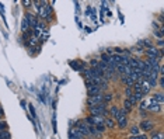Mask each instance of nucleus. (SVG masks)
<instances>
[{
    "mask_svg": "<svg viewBox=\"0 0 164 139\" xmlns=\"http://www.w3.org/2000/svg\"><path fill=\"white\" fill-rule=\"evenodd\" d=\"M139 129H142V131H145V132H150L153 129V122L149 121V120H143L140 122V125H139Z\"/></svg>",
    "mask_w": 164,
    "mask_h": 139,
    "instance_id": "nucleus-8",
    "label": "nucleus"
},
{
    "mask_svg": "<svg viewBox=\"0 0 164 139\" xmlns=\"http://www.w3.org/2000/svg\"><path fill=\"white\" fill-rule=\"evenodd\" d=\"M140 91L143 96H146L150 93V86H149V83L146 80H142V87H140Z\"/></svg>",
    "mask_w": 164,
    "mask_h": 139,
    "instance_id": "nucleus-11",
    "label": "nucleus"
},
{
    "mask_svg": "<svg viewBox=\"0 0 164 139\" xmlns=\"http://www.w3.org/2000/svg\"><path fill=\"white\" fill-rule=\"evenodd\" d=\"M122 82L126 84V87H132V86H133L132 79H131V77H128V76H124V77H122Z\"/></svg>",
    "mask_w": 164,
    "mask_h": 139,
    "instance_id": "nucleus-16",
    "label": "nucleus"
},
{
    "mask_svg": "<svg viewBox=\"0 0 164 139\" xmlns=\"http://www.w3.org/2000/svg\"><path fill=\"white\" fill-rule=\"evenodd\" d=\"M125 94H126V97H131L133 93H132V90H131V87H126V90H125Z\"/></svg>",
    "mask_w": 164,
    "mask_h": 139,
    "instance_id": "nucleus-28",
    "label": "nucleus"
},
{
    "mask_svg": "<svg viewBox=\"0 0 164 139\" xmlns=\"http://www.w3.org/2000/svg\"><path fill=\"white\" fill-rule=\"evenodd\" d=\"M136 139H147V135H145V133H143V135H138Z\"/></svg>",
    "mask_w": 164,
    "mask_h": 139,
    "instance_id": "nucleus-31",
    "label": "nucleus"
},
{
    "mask_svg": "<svg viewBox=\"0 0 164 139\" xmlns=\"http://www.w3.org/2000/svg\"><path fill=\"white\" fill-rule=\"evenodd\" d=\"M24 18H25V20L28 21V25H30V28H35V25H37V23H38V20L35 18V16H34V14H31V13H27Z\"/></svg>",
    "mask_w": 164,
    "mask_h": 139,
    "instance_id": "nucleus-9",
    "label": "nucleus"
},
{
    "mask_svg": "<svg viewBox=\"0 0 164 139\" xmlns=\"http://www.w3.org/2000/svg\"><path fill=\"white\" fill-rule=\"evenodd\" d=\"M7 131V122L6 121H0V132Z\"/></svg>",
    "mask_w": 164,
    "mask_h": 139,
    "instance_id": "nucleus-23",
    "label": "nucleus"
},
{
    "mask_svg": "<svg viewBox=\"0 0 164 139\" xmlns=\"http://www.w3.org/2000/svg\"><path fill=\"white\" fill-rule=\"evenodd\" d=\"M30 111H31L32 117H34V118H35V113H34V108H32V106H30Z\"/></svg>",
    "mask_w": 164,
    "mask_h": 139,
    "instance_id": "nucleus-34",
    "label": "nucleus"
},
{
    "mask_svg": "<svg viewBox=\"0 0 164 139\" xmlns=\"http://www.w3.org/2000/svg\"><path fill=\"white\" fill-rule=\"evenodd\" d=\"M31 35H32V33H31V28L28 30V31H25V33H23V40H31Z\"/></svg>",
    "mask_w": 164,
    "mask_h": 139,
    "instance_id": "nucleus-21",
    "label": "nucleus"
},
{
    "mask_svg": "<svg viewBox=\"0 0 164 139\" xmlns=\"http://www.w3.org/2000/svg\"><path fill=\"white\" fill-rule=\"evenodd\" d=\"M151 139H164L161 131H153L151 132Z\"/></svg>",
    "mask_w": 164,
    "mask_h": 139,
    "instance_id": "nucleus-14",
    "label": "nucleus"
},
{
    "mask_svg": "<svg viewBox=\"0 0 164 139\" xmlns=\"http://www.w3.org/2000/svg\"><path fill=\"white\" fill-rule=\"evenodd\" d=\"M70 66L73 67V69H76V70H79V72H81V70H83V66H81V65H79L77 62H76V63H74V62H70Z\"/></svg>",
    "mask_w": 164,
    "mask_h": 139,
    "instance_id": "nucleus-22",
    "label": "nucleus"
},
{
    "mask_svg": "<svg viewBox=\"0 0 164 139\" xmlns=\"http://www.w3.org/2000/svg\"><path fill=\"white\" fill-rule=\"evenodd\" d=\"M129 139H136V136H131V138H129Z\"/></svg>",
    "mask_w": 164,
    "mask_h": 139,
    "instance_id": "nucleus-35",
    "label": "nucleus"
},
{
    "mask_svg": "<svg viewBox=\"0 0 164 139\" xmlns=\"http://www.w3.org/2000/svg\"><path fill=\"white\" fill-rule=\"evenodd\" d=\"M122 63V55H117V54H114V55H111L109 56V66H114V67H117L118 65H121Z\"/></svg>",
    "mask_w": 164,
    "mask_h": 139,
    "instance_id": "nucleus-7",
    "label": "nucleus"
},
{
    "mask_svg": "<svg viewBox=\"0 0 164 139\" xmlns=\"http://www.w3.org/2000/svg\"><path fill=\"white\" fill-rule=\"evenodd\" d=\"M132 107H133V106L131 104V101H129V100L126 98V100H125V103H124V110L129 113V111H132Z\"/></svg>",
    "mask_w": 164,
    "mask_h": 139,
    "instance_id": "nucleus-19",
    "label": "nucleus"
},
{
    "mask_svg": "<svg viewBox=\"0 0 164 139\" xmlns=\"http://www.w3.org/2000/svg\"><path fill=\"white\" fill-rule=\"evenodd\" d=\"M138 135H140L139 126H132V128H131V136H138Z\"/></svg>",
    "mask_w": 164,
    "mask_h": 139,
    "instance_id": "nucleus-17",
    "label": "nucleus"
},
{
    "mask_svg": "<svg viewBox=\"0 0 164 139\" xmlns=\"http://www.w3.org/2000/svg\"><path fill=\"white\" fill-rule=\"evenodd\" d=\"M88 106L90 107H94V106H101V104H105L104 100H102V94H98V96H94V97H88L87 100ZM107 106V104H105Z\"/></svg>",
    "mask_w": 164,
    "mask_h": 139,
    "instance_id": "nucleus-5",
    "label": "nucleus"
},
{
    "mask_svg": "<svg viewBox=\"0 0 164 139\" xmlns=\"http://www.w3.org/2000/svg\"><path fill=\"white\" fill-rule=\"evenodd\" d=\"M153 100L156 101V103H158L160 106L163 104V101H164V97H163V93H156L154 96H153Z\"/></svg>",
    "mask_w": 164,
    "mask_h": 139,
    "instance_id": "nucleus-13",
    "label": "nucleus"
},
{
    "mask_svg": "<svg viewBox=\"0 0 164 139\" xmlns=\"http://www.w3.org/2000/svg\"><path fill=\"white\" fill-rule=\"evenodd\" d=\"M118 111H119V108L117 106H112L111 107V110H109V115H111V118H115L118 114Z\"/></svg>",
    "mask_w": 164,
    "mask_h": 139,
    "instance_id": "nucleus-15",
    "label": "nucleus"
},
{
    "mask_svg": "<svg viewBox=\"0 0 164 139\" xmlns=\"http://www.w3.org/2000/svg\"><path fill=\"white\" fill-rule=\"evenodd\" d=\"M146 110H149L150 113H157V111H161L163 108H161V106H160L158 103H156V101L153 100V97H151V98H147V100H146Z\"/></svg>",
    "mask_w": 164,
    "mask_h": 139,
    "instance_id": "nucleus-2",
    "label": "nucleus"
},
{
    "mask_svg": "<svg viewBox=\"0 0 164 139\" xmlns=\"http://www.w3.org/2000/svg\"><path fill=\"white\" fill-rule=\"evenodd\" d=\"M101 62H105V63H109V56L107 54H102L101 55Z\"/></svg>",
    "mask_w": 164,
    "mask_h": 139,
    "instance_id": "nucleus-26",
    "label": "nucleus"
},
{
    "mask_svg": "<svg viewBox=\"0 0 164 139\" xmlns=\"http://www.w3.org/2000/svg\"><path fill=\"white\" fill-rule=\"evenodd\" d=\"M145 54L147 55V58H153V59H158L161 58L163 55V49H157V48H149V49H145Z\"/></svg>",
    "mask_w": 164,
    "mask_h": 139,
    "instance_id": "nucleus-4",
    "label": "nucleus"
},
{
    "mask_svg": "<svg viewBox=\"0 0 164 139\" xmlns=\"http://www.w3.org/2000/svg\"><path fill=\"white\" fill-rule=\"evenodd\" d=\"M126 115H128V111H125L124 108H121L119 111H118L117 114V122H118V126L121 128V129H124L126 128V125H128V118H126Z\"/></svg>",
    "mask_w": 164,
    "mask_h": 139,
    "instance_id": "nucleus-1",
    "label": "nucleus"
},
{
    "mask_svg": "<svg viewBox=\"0 0 164 139\" xmlns=\"http://www.w3.org/2000/svg\"><path fill=\"white\" fill-rule=\"evenodd\" d=\"M28 30H30L28 21H27L25 18H23V23H21V31H23V33H25V31H28Z\"/></svg>",
    "mask_w": 164,
    "mask_h": 139,
    "instance_id": "nucleus-18",
    "label": "nucleus"
},
{
    "mask_svg": "<svg viewBox=\"0 0 164 139\" xmlns=\"http://www.w3.org/2000/svg\"><path fill=\"white\" fill-rule=\"evenodd\" d=\"M157 86H160V87H163L164 86V79H163V76H160V79H158V84Z\"/></svg>",
    "mask_w": 164,
    "mask_h": 139,
    "instance_id": "nucleus-29",
    "label": "nucleus"
},
{
    "mask_svg": "<svg viewBox=\"0 0 164 139\" xmlns=\"http://www.w3.org/2000/svg\"><path fill=\"white\" fill-rule=\"evenodd\" d=\"M157 44H158V47H160V49H163V40H158V41H157Z\"/></svg>",
    "mask_w": 164,
    "mask_h": 139,
    "instance_id": "nucleus-32",
    "label": "nucleus"
},
{
    "mask_svg": "<svg viewBox=\"0 0 164 139\" xmlns=\"http://www.w3.org/2000/svg\"><path fill=\"white\" fill-rule=\"evenodd\" d=\"M90 65H91V69L97 67V66H98V60H97V59H91V60H90Z\"/></svg>",
    "mask_w": 164,
    "mask_h": 139,
    "instance_id": "nucleus-27",
    "label": "nucleus"
},
{
    "mask_svg": "<svg viewBox=\"0 0 164 139\" xmlns=\"http://www.w3.org/2000/svg\"><path fill=\"white\" fill-rule=\"evenodd\" d=\"M135 98H136V101H142V98H143V94H142V91H136L135 94Z\"/></svg>",
    "mask_w": 164,
    "mask_h": 139,
    "instance_id": "nucleus-24",
    "label": "nucleus"
},
{
    "mask_svg": "<svg viewBox=\"0 0 164 139\" xmlns=\"http://www.w3.org/2000/svg\"><path fill=\"white\" fill-rule=\"evenodd\" d=\"M154 35L158 37V40H163V30H154Z\"/></svg>",
    "mask_w": 164,
    "mask_h": 139,
    "instance_id": "nucleus-25",
    "label": "nucleus"
},
{
    "mask_svg": "<svg viewBox=\"0 0 164 139\" xmlns=\"http://www.w3.org/2000/svg\"><path fill=\"white\" fill-rule=\"evenodd\" d=\"M23 4L25 6V7H30V4H32V1H30V0H24Z\"/></svg>",
    "mask_w": 164,
    "mask_h": 139,
    "instance_id": "nucleus-30",
    "label": "nucleus"
},
{
    "mask_svg": "<svg viewBox=\"0 0 164 139\" xmlns=\"http://www.w3.org/2000/svg\"><path fill=\"white\" fill-rule=\"evenodd\" d=\"M104 126H105V128H109V129H112V128L115 126V121H114V118H111V117H109V118H105V120H104Z\"/></svg>",
    "mask_w": 164,
    "mask_h": 139,
    "instance_id": "nucleus-12",
    "label": "nucleus"
},
{
    "mask_svg": "<svg viewBox=\"0 0 164 139\" xmlns=\"http://www.w3.org/2000/svg\"><path fill=\"white\" fill-rule=\"evenodd\" d=\"M90 113H91V115H95V117H104V115H107V108H105V104L90 107Z\"/></svg>",
    "mask_w": 164,
    "mask_h": 139,
    "instance_id": "nucleus-3",
    "label": "nucleus"
},
{
    "mask_svg": "<svg viewBox=\"0 0 164 139\" xmlns=\"http://www.w3.org/2000/svg\"><path fill=\"white\" fill-rule=\"evenodd\" d=\"M76 129H79L84 136L90 135V126H88L84 121H77V122H76Z\"/></svg>",
    "mask_w": 164,
    "mask_h": 139,
    "instance_id": "nucleus-6",
    "label": "nucleus"
},
{
    "mask_svg": "<svg viewBox=\"0 0 164 139\" xmlns=\"http://www.w3.org/2000/svg\"><path fill=\"white\" fill-rule=\"evenodd\" d=\"M112 98H114V96H112L111 93H107V94H104V96H102V100H104V103H105V104H108Z\"/></svg>",
    "mask_w": 164,
    "mask_h": 139,
    "instance_id": "nucleus-20",
    "label": "nucleus"
},
{
    "mask_svg": "<svg viewBox=\"0 0 164 139\" xmlns=\"http://www.w3.org/2000/svg\"><path fill=\"white\" fill-rule=\"evenodd\" d=\"M3 115H4V111H3V108L0 107V121H1V118H3Z\"/></svg>",
    "mask_w": 164,
    "mask_h": 139,
    "instance_id": "nucleus-33",
    "label": "nucleus"
},
{
    "mask_svg": "<svg viewBox=\"0 0 164 139\" xmlns=\"http://www.w3.org/2000/svg\"><path fill=\"white\" fill-rule=\"evenodd\" d=\"M87 91H88V96H90V97H94V96H98V94H101V89H100L98 86L90 87V89H87Z\"/></svg>",
    "mask_w": 164,
    "mask_h": 139,
    "instance_id": "nucleus-10",
    "label": "nucleus"
}]
</instances>
